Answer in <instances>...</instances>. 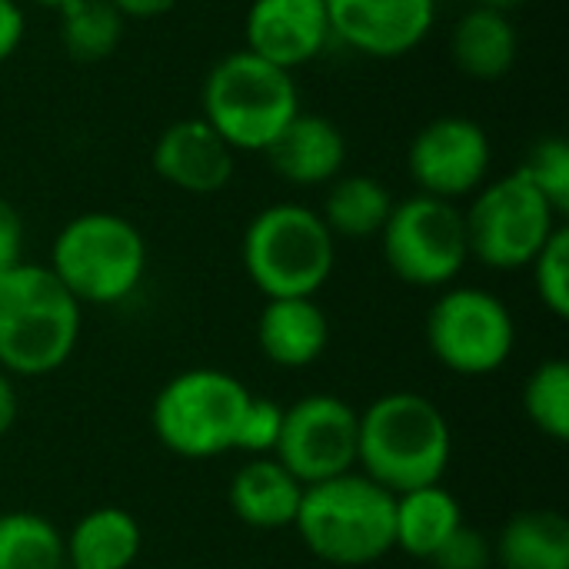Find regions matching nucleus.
Returning <instances> with one entry per match:
<instances>
[{"label":"nucleus","instance_id":"f257e3e1","mask_svg":"<svg viewBox=\"0 0 569 569\" xmlns=\"http://www.w3.org/2000/svg\"><path fill=\"white\" fill-rule=\"evenodd\" d=\"M450 457L453 430L430 397L397 390L360 410L357 467L393 497L443 483Z\"/></svg>","mask_w":569,"mask_h":569},{"label":"nucleus","instance_id":"f03ea898","mask_svg":"<svg viewBox=\"0 0 569 569\" xmlns=\"http://www.w3.org/2000/svg\"><path fill=\"white\" fill-rule=\"evenodd\" d=\"M83 307L47 263H17L0 273V370L50 377L77 350Z\"/></svg>","mask_w":569,"mask_h":569},{"label":"nucleus","instance_id":"7ed1b4c3","mask_svg":"<svg viewBox=\"0 0 569 569\" xmlns=\"http://www.w3.org/2000/svg\"><path fill=\"white\" fill-rule=\"evenodd\" d=\"M393 503L390 490L350 470L303 490L293 530L327 567H373L393 553Z\"/></svg>","mask_w":569,"mask_h":569},{"label":"nucleus","instance_id":"20e7f679","mask_svg":"<svg viewBox=\"0 0 569 569\" xmlns=\"http://www.w3.org/2000/svg\"><path fill=\"white\" fill-rule=\"evenodd\" d=\"M200 100V117L233 153H263L300 113V87L293 73L247 47L210 67Z\"/></svg>","mask_w":569,"mask_h":569},{"label":"nucleus","instance_id":"39448f33","mask_svg":"<svg viewBox=\"0 0 569 569\" xmlns=\"http://www.w3.org/2000/svg\"><path fill=\"white\" fill-rule=\"evenodd\" d=\"M47 267L80 307H117L147 277V240L133 220L87 210L60 227Z\"/></svg>","mask_w":569,"mask_h":569},{"label":"nucleus","instance_id":"423d86ee","mask_svg":"<svg viewBox=\"0 0 569 569\" xmlns=\"http://www.w3.org/2000/svg\"><path fill=\"white\" fill-rule=\"evenodd\" d=\"M240 260L267 297H317L337 267V237L303 203H270L243 230Z\"/></svg>","mask_w":569,"mask_h":569},{"label":"nucleus","instance_id":"0eeeda50","mask_svg":"<svg viewBox=\"0 0 569 569\" xmlns=\"http://www.w3.org/2000/svg\"><path fill=\"white\" fill-rule=\"evenodd\" d=\"M250 390L227 370L193 367L170 377L150 407V427L160 447L183 460H213L233 450Z\"/></svg>","mask_w":569,"mask_h":569},{"label":"nucleus","instance_id":"6e6552de","mask_svg":"<svg viewBox=\"0 0 569 569\" xmlns=\"http://www.w3.org/2000/svg\"><path fill=\"white\" fill-rule=\"evenodd\" d=\"M563 217L520 173L487 180L463 210L470 257L490 270H523L557 233Z\"/></svg>","mask_w":569,"mask_h":569},{"label":"nucleus","instance_id":"1a4fd4ad","mask_svg":"<svg viewBox=\"0 0 569 569\" xmlns=\"http://www.w3.org/2000/svg\"><path fill=\"white\" fill-rule=\"evenodd\" d=\"M390 273L420 290H443L470 263L463 210L450 200L413 193L397 200L380 230Z\"/></svg>","mask_w":569,"mask_h":569},{"label":"nucleus","instance_id":"9d476101","mask_svg":"<svg viewBox=\"0 0 569 569\" xmlns=\"http://www.w3.org/2000/svg\"><path fill=\"white\" fill-rule=\"evenodd\" d=\"M427 347L457 377H490L513 357L517 320L483 287H443L427 313Z\"/></svg>","mask_w":569,"mask_h":569},{"label":"nucleus","instance_id":"9b49d317","mask_svg":"<svg viewBox=\"0 0 569 569\" xmlns=\"http://www.w3.org/2000/svg\"><path fill=\"white\" fill-rule=\"evenodd\" d=\"M357 433L360 413L347 400L333 393H310L283 407L273 457L303 487H313L357 470Z\"/></svg>","mask_w":569,"mask_h":569},{"label":"nucleus","instance_id":"f8f14e48","mask_svg":"<svg viewBox=\"0 0 569 569\" xmlns=\"http://www.w3.org/2000/svg\"><path fill=\"white\" fill-rule=\"evenodd\" d=\"M493 167V143L483 123L463 113L433 117L417 130L407 150V173L417 183V193L440 200L473 197Z\"/></svg>","mask_w":569,"mask_h":569},{"label":"nucleus","instance_id":"ddd939ff","mask_svg":"<svg viewBox=\"0 0 569 569\" xmlns=\"http://www.w3.org/2000/svg\"><path fill=\"white\" fill-rule=\"evenodd\" d=\"M330 33L373 60L413 53L437 23V0H327Z\"/></svg>","mask_w":569,"mask_h":569},{"label":"nucleus","instance_id":"4468645a","mask_svg":"<svg viewBox=\"0 0 569 569\" xmlns=\"http://www.w3.org/2000/svg\"><path fill=\"white\" fill-rule=\"evenodd\" d=\"M150 163L153 173L173 190L210 197L230 187L237 170V153L203 117H183L160 130Z\"/></svg>","mask_w":569,"mask_h":569},{"label":"nucleus","instance_id":"2eb2a0df","mask_svg":"<svg viewBox=\"0 0 569 569\" xmlns=\"http://www.w3.org/2000/svg\"><path fill=\"white\" fill-rule=\"evenodd\" d=\"M243 33L250 53L290 73L313 63L333 40L327 0H253Z\"/></svg>","mask_w":569,"mask_h":569},{"label":"nucleus","instance_id":"dca6fc26","mask_svg":"<svg viewBox=\"0 0 569 569\" xmlns=\"http://www.w3.org/2000/svg\"><path fill=\"white\" fill-rule=\"evenodd\" d=\"M270 170L293 187H323L343 173L347 137L323 113H297L263 150Z\"/></svg>","mask_w":569,"mask_h":569},{"label":"nucleus","instance_id":"f3484780","mask_svg":"<svg viewBox=\"0 0 569 569\" xmlns=\"http://www.w3.org/2000/svg\"><path fill=\"white\" fill-rule=\"evenodd\" d=\"M257 343L273 367H313L330 347V317L313 297L267 300L257 317Z\"/></svg>","mask_w":569,"mask_h":569},{"label":"nucleus","instance_id":"a211bd4d","mask_svg":"<svg viewBox=\"0 0 569 569\" xmlns=\"http://www.w3.org/2000/svg\"><path fill=\"white\" fill-rule=\"evenodd\" d=\"M303 490L277 457H250L230 480V510L250 530H287L300 513Z\"/></svg>","mask_w":569,"mask_h":569},{"label":"nucleus","instance_id":"6ab92c4d","mask_svg":"<svg viewBox=\"0 0 569 569\" xmlns=\"http://www.w3.org/2000/svg\"><path fill=\"white\" fill-rule=\"evenodd\" d=\"M450 57L453 67L477 83L503 80L520 57V33L510 13L470 7L450 30Z\"/></svg>","mask_w":569,"mask_h":569},{"label":"nucleus","instance_id":"aec40b11","mask_svg":"<svg viewBox=\"0 0 569 569\" xmlns=\"http://www.w3.org/2000/svg\"><path fill=\"white\" fill-rule=\"evenodd\" d=\"M143 553V527L123 507L87 510L63 537L67 569H130Z\"/></svg>","mask_w":569,"mask_h":569},{"label":"nucleus","instance_id":"412c9836","mask_svg":"<svg viewBox=\"0 0 569 569\" xmlns=\"http://www.w3.org/2000/svg\"><path fill=\"white\" fill-rule=\"evenodd\" d=\"M463 523V507L443 483L400 493L393 503V550L417 560H433Z\"/></svg>","mask_w":569,"mask_h":569},{"label":"nucleus","instance_id":"4be33fe9","mask_svg":"<svg viewBox=\"0 0 569 569\" xmlns=\"http://www.w3.org/2000/svg\"><path fill=\"white\" fill-rule=\"evenodd\" d=\"M493 560L500 569H569V520L543 507L513 513L493 543Z\"/></svg>","mask_w":569,"mask_h":569},{"label":"nucleus","instance_id":"5701e85b","mask_svg":"<svg viewBox=\"0 0 569 569\" xmlns=\"http://www.w3.org/2000/svg\"><path fill=\"white\" fill-rule=\"evenodd\" d=\"M393 193L370 173H340L327 183L323 207L317 210L333 237L370 240L380 237L393 210Z\"/></svg>","mask_w":569,"mask_h":569},{"label":"nucleus","instance_id":"b1692460","mask_svg":"<svg viewBox=\"0 0 569 569\" xmlns=\"http://www.w3.org/2000/svg\"><path fill=\"white\" fill-rule=\"evenodd\" d=\"M0 569H67L57 523L33 510L0 513Z\"/></svg>","mask_w":569,"mask_h":569},{"label":"nucleus","instance_id":"393cba45","mask_svg":"<svg viewBox=\"0 0 569 569\" xmlns=\"http://www.w3.org/2000/svg\"><path fill=\"white\" fill-rule=\"evenodd\" d=\"M60 13L63 50L80 63L107 60L123 40V17L110 0H73Z\"/></svg>","mask_w":569,"mask_h":569},{"label":"nucleus","instance_id":"a878e982","mask_svg":"<svg viewBox=\"0 0 569 569\" xmlns=\"http://www.w3.org/2000/svg\"><path fill=\"white\" fill-rule=\"evenodd\" d=\"M527 420L553 443L569 440V363L563 357L543 360L523 383Z\"/></svg>","mask_w":569,"mask_h":569},{"label":"nucleus","instance_id":"bb28decb","mask_svg":"<svg viewBox=\"0 0 569 569\" xmlns=\"http://www.w3.org/2000/svg\"><path fill=\"white\" fill-rule=\"evenodd\" d=\"M543 197L547 203L567 217L569 213V143L563 137H540L530 150L527 160L517 167Z\"/></svg>","mask_w":569,"mask_h":569},{"label":"nucleus","instance_id":"cd10ccee","mask_svg":"<svg viewBox=\"0 0 569 569\" xmlns=\"http://www.w3.org/2000/svg\"><path fill=\"white\" fill-rule=\"evenodd\" d=\"M533 290L557 320L569 317V230L560 223L557 233L543 243V250L530 263Z\"/></svg>","mask_w":569,"mask_h":569},{"label":"nucleus","instance_id":"c85d7f7f","mask_svg":"<svg viewBox=\"0 0 569 569\" xmlns=\"http://www.w3.org/2000/svg\"><path fill=\"white\" fill-rule=\"evenodd\" d=\"M280 427H283V407L270 397H250V403L240 417V427H237L233 450H240L247 457H273Z\"/></svg>","mask_w":569,"mask_h":569},{"label":"nucleus","instance_id":"c756f323","mask_svg":"<svg viewBox=\"0 0 569 569\" xmlns=\"http://www.w3.org/2000/svg\"><path fill=\"white\" fill-rule=\"evenodd\" d=\"M437 569H490L493 563V543L487 540V533H480L477 527H460L430 560Z\"/></svg>","mask_w":569,"mask_h":569},{"label":"nucleus","instance_id":"7c9ffc66","mask_svg":"<svg viewBox=\"0 0 569 569\" xmlns=\"http://www.w3.org/2000/svg\"><path fill=\"white\" fill-rule=\"evenodd\" d=\"M23 263V220L20 210L0 197V273Z\"/></svg>","mask_w":569,"mask_h":569},{"label":"nucleus","instance_id":"2f4dec72","mask_svg":"<svg viewBox=\"0 0 569 569\" xmlns=\"http://www.w3.org/2000/svg\"><path fill=\"white\" fill-rule=\"evenodd\" d=\"M27 17L20 0H0V63H7L23 43Z\"/></svg>","mask_w":569,"mask_h":569},{"label":"nucleus","instance_id":"473e14b6","mask_svg":"<svg viewBox=\"0 0 569 569\" xmlns=\"http://www.w3.org/2000/svg\"><path fill=\"white\" fill-rule=\"evenodd\" d=\"M123 20H157L163 13H170L180 0H110Z\"/></svg>","mask_w":569,"mask_h":569},{"label":"nucleus","instance_id":"72a5a7b5","mask_svg":"<svg viewBox=\"0 0 569 569\" xmlns=\"http://www.w3.org/2000/svg\"><path fill=\"white\" fill-rule=\"evenodd\" d=\"M20 413V397H17V383L7 370H0V440L13 430Z\"/></svg>","mask_w":569,"mask_h":569},{"label":"nucleus","instance_id":"f704fd0d","mask_svg":"<svg viewBox=\"0 0 569 569\" xmlns=\"http://www.w3.org/2000/svg\"><path fill=\"white\" fill-rule=\"evenodd\" d=\"M473 7H490V10H510V7H517V3H523V0H470Z\"/></svg>","mask_w":569,"mask_h":569},{"label":"nucleus","instance_id":"c9c22d12","mask_svg":"<svg viewBox=\"0 0 569 569\" xmlns=\"http://www.w3.org/2000/svg\"><path fill=\"white\" fill-rule=\"evenodd\" d=\"M30 3L47 7V10H63V7H67V3H73V0H30Z\"/></svg>","mask_w":569,"mask_h":569}]
</instances>
